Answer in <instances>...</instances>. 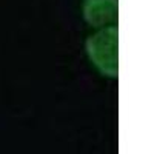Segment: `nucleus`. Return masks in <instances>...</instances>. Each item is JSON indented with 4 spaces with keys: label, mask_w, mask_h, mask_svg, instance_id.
<instances>
[{
    "label": "nucleus",
    "mask_w": 154,
    "mask_h": 154,
    "mask_svg": "<svg viewBox=\"0 0 154 154\" xmlns=\"http://www.w3.org/2000/svg\"><path fill=\"white\" fill-rule=\"evenodd\" d=\"M85 48L89 60L100 74L111 79L119 75V31L116 25L89 35Z\"/></svg>",
    "instance_id": "f257e3e1"
},
{
    "label": "nucleus",
    "mask_w": 154,
    "mask_h": 154,
    "mask_svg": "<svg viewBox=\"0 0 154 154\" xmlns=\"http://www.w3.org/2000/svg\"><path fill=\"white\" fill-rule=\"evenodd\" d=\"M82 14L85 22L93 28L102 29L114 26L119 17L117 0H83Z\"/></svg>",
    "instance_id": "f03ea898"
}]
</instances>
